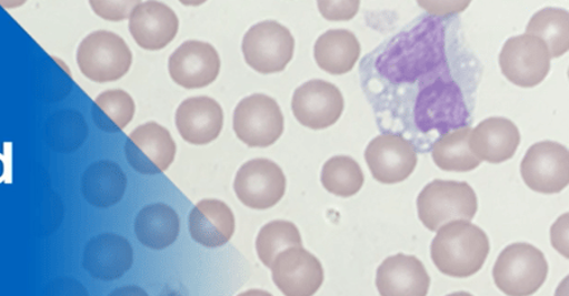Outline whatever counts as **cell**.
Segmentation results:
<instances>
[{
	"mask_svg": "<svg viewBox=\"0 0 569 296\" xmlns=\"http://www.w3.org/2000/svg\"><path fill=\"white\" fill-rule=\"evenodd\" d=\"M437 232L430 253L441 274L466 279L481 271L490 254V239L482 228L468 221H453Z\"/></svg>",
	"mask_w": 569,
	"mask_h": 296,
	"instance_id": "6da1fadb",
	"label": "cell"
},
{
	"mask_svg": "<svg viewBox=\"0 0 569 296\" xmlns=\"http://www.w3.org/2000/svg\"><path fill=\"white\" fill-rule=\"evenodd\" d=\"M549 273L547 258L529 244H512L496 259L493 280L508 296H531L545 285Z\"/></svg>",
	"mask_w": 569,
	"mask_h": 296,
	"instance_id": "7a4b0ae2",
	"label": "cell"
},
{
	"mask_svg": "<svg viewBox=\"0 0 569 296\" xmlns=\"http://www.w3.org/2000/svg\"><path fill=\"white\" fill-rule=\"evenodd\" d=\"M418 211L423 226L437 232L449 222H471L478 200L473 187L466 182L433 181L418 196Z\"/></svg>",
	"mask_w": 569,
	"mask_h": 296,
	"instance_id": "3957f363",
	"label": "cell"
},
{
	"mask_svg": "<svg viewBox=\"0 0 569 296\" xmlns=\"http://www.w3.org/2000/svg\"><path fill=\"white\" fill-rule=\"evenodd\" d=\"M77 62L87 79L99 84L111 83L129 73L132 52L119 34L97 31L80 42Z\"/></svg>",
	"mask_w": 569,
	"mask_h": 296,
	"instance_id": "277c9868",
	"label": "cell"
},
{
	"mask_svg": "<svg viewBox=\"0 0 569 296\" xmlns=\"http://www.w3.org/2000/svg\"><path fill=\"white\" fill-rule=\"evenodd\" d=\"M233 130L249 147L272 146L284 131L281 106L266 94L247 96L234 110Z\"/></svg>",
	"mask_w": 569,
	"mask_h": 296,
	"instance_id": "5b68a950",
	"label": "cell"
},
{
	"mask_svg": "<svg viewBox=\"0 0 569 296\" xmlns=\"http://www.w3.org/2000/svg\"><path fill=\"white\" fill-rule=\"evenodd\" d=\"M247 64L260 74L281 73L293 59L295 39L287 27L276 21L252 25L242 40Z\"/></svg>",
	"mask_w": 569,
	"mask_h": 296,
	"instance_id": "8992f818",
	"label": "cell"
},
{
	"mask_svg": "<svg viewBox=\"0 0 569 296\" xmlns=\"http://www.w3.org/2000/svg\"><path fill=\"white\" fill-rule=\"evenodd\" d=\"M550 53L543 40L532 34L515 35L500 53L502 74L515 85L535 88L548 76Z\"/></svg>",
	"mask_w": 569,
	"mask_h": 296,
	"instance_id": "52a82bcc",
	"label": "cell"
},
{
	"mask_svg": "<svg viewBox=\"0 0 569 296\" xmlns=\"http://www.w3.org/2000/svg\"><path fill=\"white\" fill-rule=\"evenodd\" d=\"M522 181L540 194H559L569 185V151L553 141L532 145L521 161Z\"/></svg>",
	"mask_w": 569,
	"mask_h": 296,
	"instance_id": "ba28073f",
	"label": "cell"
},
{
	"mask_svg": "<svg viewBox=\"0 0 569 296\" xmlns=\"http://www.w3.org/2000/svg\"><path fill=\"white\" fill-rule=\"evenodd\" d=\"M233 190L248 208L266 211L283 200L287 178L283 170L273 161L256 159L240 167Z\"/></svg>",
	"mask_w": 569,
	"mask_h": 296,
	"instance_id": "9c48e42d",
	"label": "cell"
},
{
	"mask_svg": "<svg viewBox=\"0 0 569 296\" xmlns=\"http://www.w3.org/2000/svg\"><path fill=\"white\" fill-rule=\"evenodd\" d=\"M126 159L142 175L167 172L174 163L177 146L170 132L156 122L133 130L124 145Z\"/></svg>",
	"mask_w": 569,
	"mask_h": 296,
	"instance_id": "30bf717a",
	"label": "cell"
},
{
	"mask_svg": "<svg viewBox=\"0 0 569 296\" xmlns=\"http://www.w3.org/2000/svg\"><path fill=\"white\" fill-rule=\"evenodd\" d=\"M367 165L378 183L408 181L418 166V152L401 134H381L366 150Z\"/></svg>",
	"mask_w": 569,
	"mask_h": 296,
	"instance_id": "8fae6325",
	"label": "cell"
},
{
	"mask_svg": "<svg viewBox=\"0 0 569 296\" xmlns=\"http://www.w3.org/2000/svg\"><path fill=\"white\" fill-rule=\"evenodd\" d=\"M296 120L310 130H327L345 112V96L340 89L325 80H310L296 89L292 98Z\"/></svg>",
	"mask_w": 569,
	"mask_h": 296,
	"instance_id": "7c38bea8",
	"label": "cell"
},
{
	"mask_svg": "<svg viewBox=\"0 0 569 296\" xmlns=\"http://www.w3.org/2000/svg\"><path fill=\"white\" fill-rule=\"evenodd\" d=\"M270 268L277 288L286 296H313L325 279L320 259L303 247L284 249Z\"/></svg>",
	"mask_w": 569,
	"mask_h": 296,
	"instance_id": "4fadbf2b",
	"label": "cell"
},
{
	"mask_svg": "<svg viewBox=\"0 0 569 296\" xmlns=\"http://www.w3.org/2000/svg\"><path fill=\"white\" fill-rule=\"evenodd\" d=\"M221 60L212 44L187 41L169 59V74L186 89H201L214 83L220 74Z\"/></svg>",
	"mask_w": 569,
	"mask_h": 296,
	"instance_id": "5bb4252c",
	"label": "cell"
},
{
	"mask_svg": "<svg viewBox=\"0 0 569 296\" xmlns=\"http://www.w3.org/2000/svg\"><path fill=\"white\" fill-rule=\"evenodd\" d=\"M133 249L128 241L113 233H103L88 241L83 253V267L93 279L113 282L130 271Z\"/></svg>",
	"mask_w": 569,
	"mask_h": 296,
	"instance_id": "9a60e30c",
	"label": "cell"
},
{
	"mask_svg": "<svg viewBox=\"0 0 569 296\" xmlns=\"http://www.w3.org/2000/svg\"><path fill=\"white\" fill-rule=\"evenodd\" d=\"M178 16L169 6L159 2L139 3L130 16V32L143 50L158 51L177 38Z\"/></svg>",
	"mask_w": 569,
	"mask_h": 296,
	"instance_id": "2e32d148",
	"label": "cell"
},
{
	"mask_svg": "<svg viewBox=\"0 0 569 296\" xmlns=\"http://www.w3.org/2000/svg\"><path fill=\"white\" fill-rule=\"evenodd\" d=\"M430 276L418 257L397 254L378 267L376 285L381 296H428Z\"/></svg>",
	"mask_w": 569,
	"mask_h": 296,
	"instance_id": "e0dca14e",
	"label": "cell"
},
{
	"mask_svg": "<svg viewBox=\"0 0 569 296\" xmlns=\"http://www.w3.org/2000/svg\"><path fill=\"white\" fill-rule=\"evenodd\" d=\"M176 124L188 143L209 145L220 136L223 127V111L210 96L189 98L178 106Z\"/></svg>",
	"mask_w": 569,
	"mask_h": 296,
	"instance_id": "ac0fdd59",
	"label": "cell"
},
{
	"mask_svg": "<svg viewBox=\"0 0 569 296\" xmlns=\"http://www.w3.org/2000/svg\"><path fill=\"white\" fill-rule=\"evenodd\" d=\"M521 136L517 124L502 116H491L477 125L469 137V149L480 161L502 164L513 157Z\"/></svg>",
	"mask_w": 569,
	"mask_h": 296,
	"instance_id": "d6986e66",
	"label": "cell"
},
{
	"mask_svg": "<svg viewBox=\"0 0 569 296\" xmlns=\"http://www.w3.org/2000/svg\"><path fill=\"white\" fill-rule=\"evenodd\" d=\"M189 233L204 247H222L232 238L237 222L230 206L221 201L204 200L189 214Z\"/></svg>",
	"mask_w": 569,
	"mask_h": 296,
	"instance_id": "ffe728a7",
	"label": "cell"
},
{
	"mask_svg": "<svg viewBox=\"0 0 569 296\" xmlns=\"http://www.w3.org/2000/svg\"><path fill=\"white\" fill-rule=\"evenodd\" d=\"M128 190V176L120 165L110 160L97 161L81 176V194L96 208H111L119 204Z\"/></svg>",
	"mask_w": 569,
	"mask_h": 296,
	"instance_id": "44dd1931",
	"label": "cell"
},
{
	"mask_svg": "<svg viewBox=\"0 0 569 296\" xmlns=\"http://www.w3.org/2000/svg\"><path fill=\"white\" fill-rule=\"evenodd\" d=\"M315 60L331 75H345L355 69L360 58L357 35L348 30H330L315 43Z\"/></svg>",
	"mask_w": 569,
	"mask_h": 296,
	"instance_id": "7402d4cb",
	"label": "cell"
},
{
	"mask_svg": "<svg viewBox=\"0 0 569 296\" xmlns=\"http://www.w3.org/2000/svg\"><path fill=\"white\" fill-rule=\"evenodd\" d=\"M179 232V215L167 204L144 206L134 221V233L140 244L151 249L159 251L173 245Z\"/></svg>",
	"mask_w": 569,
	"mask_h": 296,
	"instance_id": "603a6c76",
	"label": "cell"
},
{
	"mask_svg": "<svg viewBox=\"0 0 569 296\" xmlns=\"http://www.w3.org/2000/svg\"><path fill=\"white\" fill-rule=\"evenodd\" d=\"M471 133V127H463L442 134L431 150L433 163L445 172H473L482 161L478 160L469 149Z\"/></svg>",
	"mask_w": 569,
	"mask_h": 296,
	"instance_id": "cb8c5ba5",
	"label": "cell"
},
{
	"mask_svg": "<svg viewBox=\"0 0 569 296\" xmlns=\"http://www.w3.org/2000/svg\"><path fill=\"white\" fill-rule=\"evenodd\" d=\"M89 127L84 115L74 110L53 113L44 127V140L59 154H71L84 145Z\"/></svg>",
	"mask_w": 569,
	"mask_h": 296,
	"instance_id": "d4e9b609",
	"label": "cell"
},
{
	"mask_svg": "<svg viewBox=\"0 0 569 296\" xmlns=\"http://www.w3.org/2000/svg\"><path fill=\"white\" fill-rule=\"evenodd\" d=\"M527 34L543 40L550 58L558 59L569 50V16L562 8H545L531 17Z\"/></svg>",
	"mask_w": 569,
	"mask_h": 296,
	"instance_id": "484cf974",
	"label": "cell"
},
{
	"mask_svg": "<svg viewBox=\"0 0 569 296\" xmlns=\"http://www.w3.org/2000/svg\"><path fill=\"white\" fill-rule=\"evenodd\" d=\"M137 112L132 96L121 89L99 94L92 106L97 127L106 133H117L131 123Z\"/></svg>",
	"mask_w": 569,
	"mask_h": 296,
	"instance_id": "4316f807",
	"label": "cell"
},
{
	"mask_svg": "<svg viewBox=\"0 0 569 296\" xmlns=\"http://www.w3.org/2000/svg\"><path fill=\"white\" fill-rule=\"evenodd\" d=\"M321 183L333 195L355 196L365 185L363 170L349 156L331 157L322 167Z\"/></svg>",
	"mask_w": 569,
	"mask_h": 296,
	"instance_id": "83f0119b",
	"label": "cell"
},
{
	"mask_svg": "<svg viewBox=\"0 0 569 296\" xmlns=\"http://www.w3.org/2000/svg\"><path fill=\"white\" fill-rule=\"evenodd\" d=\"M291 247H302V237L296 224L273 221L260 229L257 237V253L261 263L272 267L276 257Z\"/></svg>",
	"mask_w": 569,
	"mask_h": 296,
	"instance_id": "f1b7e54d",
	"label": "cell"
},
{
	"mask_svg": "<svg viewBox=\"0 0 569 296\" xmlns=\"http://www.w3.org/2000/svg\"><path fill=\"white\" fill-rule=\"evenodd\" d=\"M97 16L108 21H122L130 18L133 8L140 2H89Z\"/></svg>",
	"mask_w": 569,
	"mask_h": 296,
	"instance_id": "f546056e",
	"label": "cell"
},
{
	"mask_svg": "<svg viewBox=\"0 0 569 296\" xmlns=\"http://www.w3.org/2000/svg\"><path fill=\"white\" fill-rule=\"evenodd\" d=\"M321 16L328 21H350L357 16L360 2H319Z\"/></svg>",
	"mask_w": 569,
	"mask_h": 296,
	"instance_id": "4dcf8cb0",
	"label": "cell"
},
{
	"mask_svg": "<svg viewBox=\"0 0 569 296\" xmlns=\"http://www.w3.org/2000/svg\"><path fill=\"white\" fill-rule=\"evenodd\" d=\"M43 296H89L83 284L71 277H59L48 285Z\"/></svg>",
	"mask_w": 569,
	"mask_h": 296,
	"instance_id": "1f68e13d",
	"label": "cell"
},
{
	"mask_svg": "<svg viewBox=\"0 0 569 296\" xmlns=\"http://www.w3.org/2000/svg\"><path fill=\"white\" fill-rule=\"evenodd\" d=\"M471 2H419V6L433 16H453L463 12Z\"/></svg>",
	"mask_w": 569,
	"mask_h": 296,
	"instance_id": "d6a6232c",
	"label": "cell"
},
{
	"mask_svg": "<svg viewBox=\"0 0 569 296\" xmlns=\"http://www.w3.org/2000/svg\"><path fill=\"white\" fill-rule=\"evenodd\" d=\"M552 244L558 253L568 258V213L563 214L552 227Z\"/></svg>",
	"mask_w": 569,
	"mask_h": 296,
	"instance_id": "836d02e7",
	"label": "cell"
},
{
	"mask_svg": "<svg viewBox=\"0 0 569 296\" xmlns=\"http://www.w3.org/2000/svg\"><path fill=\"white\" fill-rule=\"evenodd\" d=\"M12 157L6 154H0V184L12 183Z\"/></svg>",
	"mask_w": 569,
	"mask_h": 296,
	"instance_id": "e575fe53",
	"label": "cell"
},
{
	"mask_svg": "<svg viewBox=\"0 0 569 296\" xmlns=\"http://www.w3.org/2000/svg\"><path fill=\"white\" fill-rule=\"evenodd\" d=\"M108 296H149V294L140 288V286L128 285L116 289Z\"/></svg>",
	"mask_w": 569,
	"mask_h": 296,
	"instance_id": "d590c367",
	"label": "cell"
},
{
	"mask_svg": "<svg viewBox=\"0 0 569 296\" xmlns=\"http://www.w3.org/2000/svg\"><path fill=\"white\" fill-rule=\"evenodd\" d=\"M238 296H273V295L266 290L251 289L246 293H241Z\"/></svg>",
	"mask_w": 569,
	"mask_h": 296,
	"instance_id": "8d00e7d4",
	"label": "cell"
},
{
	"mask_svg": "<svg viewBox=\"0 0 569 296\" xmlns=\"http://www.w3.org/2000/svg\"><path fill=\"white\" fill-rule=\"evenodd\" d=\"M447 296H473V295L469 294L467 292H458V293L449 294Z\"/></svg>",
	"mask_w": 569,
	"mask_h": 296,
	"instance_id": "74e56055",
	"label": "cell"
}]
</instances>
